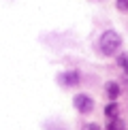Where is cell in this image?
<instances>
[{
  "label": "cell",
  "mask_w": 128,
  "mask_h": 130,
  "mask_svg": "<svg viewBox=\"0 0 128 130\" xmlns=\"http://www.w3.org/2000/svg\"><path fill=\"white\" fill-rule=\"evenodd\" d=\"M107 130H126V128H124V122H122V120H117V115H115L113 120L107 124Z\"/></svg>",
  "instance_id": "5"
},
{
  "label": "cell",
  "mask_w": 128,
  "mask_h": 130,
  "mask_svg": "<svg viewBox=\"0 0 128 130\" xmlns=\"http://www.w3.org/2000/svg\"><path fill=\"white\" fill-rule=\"evenodd\" d=\"M105 115H107V117H115V115H117V102H115V100L109 102V105L105 107Z\"/></svg>",
  "instance_id": "6"
},
{
  "label": "cell",
  "mask_w": 128,
  "mask_h": 130,
  "mask_svg": "<svg viewBox=\"0 0 128 130\" xmlns=\"http://www.w3.org/2000/svg\"><path fill=\"white\" fill-rule=\"evenodd\" d=\"M105 90H107V94H109V98H117V96H120V85L115 83V81H109V83L105 85Z\"/></svg>",
  "instance_id": "4"
},
{
  "label": "cell",
  "mask_w": 128,
  "mask_h": 130,
  "mask_svg": "<svg viewBox=\"0 0 128 130\" xmlns=\"http://www.w3.org/2000/svg\"><path fill=\"white\" fill-rule=\"evenodd\" d=\"M83 130H100V128H98V124H85Z\"/></svg>",
  "instance_id": "9"
},
{
  "label": "cell",
  "mask_w": 128,
  "mask_h": 130,
  "mask_svg": "<svg viewBox=\"0 0 128 130\" xmlns=\"http://www.w3.org/2000/svg\"><path fill=\"white\" fill-rule=\"evenodd\" d=\"M117 9L120 11H128V0H117Z\"/></svg>",
  "instance_id": "8"
},
{
  "label": "cell",
  "mask_w": 128,
  "mask_h": 130,
  "mask_svg": "<svg viewBox=\"0 0 128 130\" xmlns=\"http://www.w3.org/2000/svg\"><path fill=\"white\" fill-rule=\"evenodd\" d=\"M117 64H120V66L124 68V73L128 75V53H122V56H117Z\"/></svg>",
  "instance_id": "7"
},
{
  "label": "cell",
  "mask_w": 128,
  "mask_h": 130,
  "mask_svg": "<svg viewBox=\"0 0 128 130\" xmlns=\"http://www.w3.org/2000/svg\"><path fill=\"white\" fill-rule=\"evenodd\" d=\"M79 79H81V77H79L77 70H68V73H62V77H60V81H62L64 85H77V83H79Z\"/></svg>",
  "instance_id": "3"
},
{
  "label": "cell",
  "mask_w": 128,
  "mask_h": 130,
  "mask_svg": "<svg viewBox=\"0 0 128 130\" xmlns=\"http://www.w3.org/2000/svg\"><path fill=\"white\" fill-rule=\"evenodd\" d=\"M120 45H122V39L113 30H107L105 34L100 36V51H103L105 56H113V53L120 49Z\"/></svg>",
  "instance_id": "1"
},
{
  "label": "cell",
  "mask_w": 128,
  "mask_h": 130,
  "mask_svg": "<svg viewBox=\"0 0 128 130\" xmlns=\"http://www.w3.org/2000/svg\"><path fill=\"white\" fill-rule=\"evenodd\" d=\"M73 102H75V107H77L79 113H90V111H92V107H94V100L90 98V96H85V94L75 96Z\"/></svg>",
  "instance_id": "2"
}]
</instances>
